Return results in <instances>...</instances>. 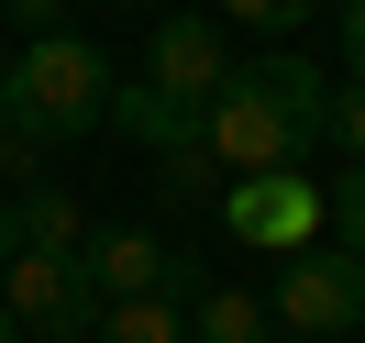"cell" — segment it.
Returning <instances> with one entry per match:
<instances>
[{
	"instance_id": "7",
	"label": "cell",
	"mask_w": 365,
	"mask_h": 343,
	"mask_svg": "<svg viewBox=\"0 0 365 343\" xmlns=\"http://www.w3.org/2000/svg\"><path fill=\"white\" fill-rule=\"evenodd\" d=\"M78 266H89L100 310H111V299H144V288H166V299L188 288V255H166L155 232H100V244H78Z\"/></svg>"
},
{
	"instance_id": "18",
	"label": "cell",
	"mask_w": 365,
	"mask_h": 343,
	"mask_svg": "<svg viewBox=\"0 0 365 343\" xmlns=\"http://www.w3.org/2000/svg\"><path fill=\"white\" fill-rule=\"evenodd\" d=\"M11 11H23V23H34V34H56V0H11Z\"/></svg>"
},
{
	"instance_id": "15",
	"label": "cell",
	"mask_w": 365,
	"mask_h": 343,
	"mask_svg": "<svg viewBox=\"0 0 365 343\" xmlns=\"http://www.w3.org/2000/svg\"><path fill=\"white\" fill-rule=\"evenodd\" d=\"M210 178H222V166H210V144H178V155H166V188H178V200H200Z\"/></svg>"
},
{
	"instance_id": "5",
	"label": "cell",
	"mask_w": 365,
	"mask_h": 343,
	"mask_svg": "<svg viewBox=\"0 0 365 343\" xmlns=\"http://www.w3.org/2000/svg\"><path fill=\"white\" fill-rule=\"evenodd\" d=\"M232 78V45H222V11H166L155 45H144V89L178 100V111H210Z\"/></svg>"
},
{
	"instance_id": "17",
	"label": "cell",
	"mask_w": 365,
	"mask_h": 343,
	"mask_svg": "<svg viewBox=\"0 0 365 343\" xmlns=\"http://www.w3.org/2000/svg\"><path fill=\"white\" fill-rule=\"evenodd\" d=\"M343 67L365 78V0H343Z\"/></svg>"
},
{
	"instance_id": "3",
	"label": "cell",
	"mask_w": 365,
	"mask_h": 343,
	"mask_svg": "<svg viewBox=\"0 0 365 343\" xmlns=\"http://www.w3.org/2000/svg\"><path fill=\"white\" fill-rule=\"evenodd\" d=\"M0 310L23 321V332H45V343L100 332V288H89V266H78V255H45V244H11V266H0Z\"/></svg>"
},
{
	"instance_id": "12",
	"label": "cell",
	"mask_w": 365,
	"mask_h": 343,
	"mask_svg": "<svg viewBox=\"0 0 365 343\" xmlns=\"http://www.w3.org/2000/svg\"><path fill=\"white\" fill-rule=\"evenodd\" d=\"M321 0H222V23H255V34H299Z\"/></svg>"
},
{
	"instance_id": "1",
	"label": "cell",
	"mask_w": 365,
	"mask_h": 343,
	"mask_svg": "<svg viewBox=\"0 0 365 343\" xmlns=\"http://www.w3.org/2000/svg\"><path fill=\"white\" fill-rule=\"evenodd\" d=\"M321 133H332V78H321L310 56H255L200 111V144H210L222 178H277V166H299Z\"/></svg>"
},
{
	"instance_id": "11",
	"label": "cell",
	"mask_w": 365,
	"mask_h": 343,
	"mask_svg": "<svg viewBox=\"0 0 365 343\" xmlns=\"http://www.w3.org/2000/svg\"><path fill=\"white\" fill-rule=\"evenodd\" d=\"M11 222H23V244H45V255H78V244H89V232H78V200H67V188H45V178L11 200Z\"/></svg>"
},
{
	"instance_id": "8",
	"label": "cell",
	"mask_w": 365,
	"mask_h": 343,
	"mask_svg": "<svg viewBox=\"0 0 365 343\" xmlns=\"http://www.w3.org/2000/svg\"><path fill=\"white\" fill-rule=\"evenodd\" d=\"M111 122L144 144V155H178V144H200V111H178V100H155V89H111Z\"/></svg>"
},
{
	"instance_id": "9",
	"label": "cell",
	"mask_w": 365,
	"mask_h": 343,
	"mask_svg": "<svg viewBox=\"0 0 365 343\" xmlns=\"http://www.w3.org/2000/svg\"><path fill=\"white\" fill-rule=\"evenodd\" d=\"M188 343H277V310H266V299H244V288H200Z\"/></svg>"
},
{
	"instance_id": "14",
	"label": "cell",
	"mask_w": 365,
	"mask_h": 343,
	"mask_svg": "<svg viewBox=\"0 0 365 343\" xmlns=\"http://www.w3.org/2000/svg\"><path fill=\"white\" fill-rule=\"evenodd\" d=\"M332 144L365 166V78H354V89H332Z\"/></svg>"
},
{
	"instance_id": "10",
	"label": "cell",
	"mask_w": 365,
	"mask_h": 343,
	"mask_svg": "<svg viewBox=\"0 0 365 343\" xmlns=\"http://www.w3.org/2000/svg\"><path fill=\"white\" fill-rule=\"evenodd\" d=\"M100 343H188V310L166 288H144V299H111L100 310Z\"/></svg>"
},
{
	"instance_id": "21",
	"label": "cell",
	"mask_w": 365,
	"mask_h": 343,
	"mask_svg": "<svg viewBox=\"0 0 365 343\" xmlns=\"http://www.w3.org/2000/svg\"><path fill=\"white\" fill-rule=\"evenodd\" d=\"M299 343H310V332H299Z\"/></svg>"
},
{
	"instance_id": "19",
	"label": "cell",
	"mask_w": 365,
	"mask_h": 343,
	"mask_svg": "<svg viewBox=\"0 0 365 343\" xmlns=\"http://www.w3.org/2000/svg\"><path fill=\"white\" fill-rule=\"evenodd\" d=\"M11 244H23V222H11V200H0V266H11Z\"/></svg>"
},
{
	"instance_id": "20",
	"label": "cell",
	"mask_w": 365,
	"mask_h": 343,
	"mask_svg": "<svg viewBox=\"0 0 365 343\" xmlns=\"http://www.w3.org/2000/svg\"><path fill=\"white\" fill-rule=\"evenodd\" d=\"M0 343H23V321H11V310H0Z\"/></svg>"
},
{
	"instance_id": "4",
	"label": "cell",
	"mask_w": 365,
	"mask_h": 343,
	"mask_svg": "<svg viewBox=\"0 0 365 343\" xmlns=\"http://www.w3.org/2000/svg\"><path fill=\"white\" fill-rule=\"evenodd\" d=\"M277 321L310 332V343H343V332L365 321V255H343V244L277 255Z\"/></svg>"
},
{
	"instance_id": "2",
	"label": "cell",
	"mask_w": 365,
	"mask_h": 343,
	"mask_svg": "<svg viewBox=\"0 0 365 343\" xmlns=\"http://www.w3.org/2000/svg\"><path fill=\"white\" fill-rule=\"evenodd\" d=\"M0 111L23 122L34 144H78L111 122V56L78 45V34H34L11 67H0Z\"/></svg>"
},
{
	"instance_id": "6",
	"label": "cell",
	"mask_w": 365,
	"mask_h": 343,
	"mask_svg": "<svg viewBox=\"0 0 365 343\" xmlns=\"http://www.w3.org/2000/svg\"><path fill=\"white\" fill-rule=\"evenodd\" d=\"M222 222H232V244H255V255H299V244H321V188L310 178H232L222 188Z\"/></svg>"
},
{
	"instance_id": "13",
	"label": "cell",
	"mask_w": 365,
	"mask_h": 343,
	"mask_svg": "<svg viewBox=\"0 0 365 343\" xmlns=\"http://www.w3.org/2000/svg\"><path fill=\"white\" fill-rule=\"evenodd\" d=\"M332 232H343V255H365V166L332 178Z\"/></svg>"
},
{
	"instance_id": "16",
	"label": "cell",
	"mask_w": 365,
	"mask_h": 343,
	"mask_svg": "<svg viewBox=\"0 0 365 343\" xmlns=\"http://www.w3.org/2000/svg\"><path fill=\"white\" fill-rule=\"evenodd\" d=\"M34 155H45V144H34V133H23V122L0 111V166H11V178H23V166H34Z\"/></svg>"
}]
</instances>
